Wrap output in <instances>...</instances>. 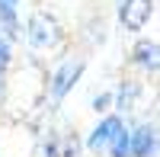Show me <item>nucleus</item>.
Returning a JSON list of instances; mask_svg holds the SVG:
<instances>
[{
    "label": "nucleus",
    "mask_w": 160,
    "mask_h": 157,
    "mask_svg": "<svg viewBox=\"0 0 160 157\" xmlns=\"http://www.w3.org/2000/svg\"><path fill=\"white\" fill-rule=\"evenodd\" d=\"M64 38L61 23L51 16V13H32L29 23H26V42L35 51H45V48H55Z\"/></svg>",
    "instance_id": "f257e3e1"
},
{
    "label": "nucleus",
    "mask_w": 160,
    "mask_h": 157,
    "mask_svg": "<svg viewBox=\"0 0 160 157\" xmlns=\"http://www.w3.org/2000/svg\"><path fill=\"white\" fill-rule=\"evenodd\" d=\"M87 71V61L83 58H61V64L51 74V84H48V93H51V103H61L64 96L74 90V84L83 77Z\"/></svg>",
    "instance_id": "f03ea898"
},
{
    "label": "nucleus",
    "mask_w": 160,
    "mask_h": 157,
    "mask_svg": "<svg viewBox=\"0 0 160 157\" xmlns=\"http://www.w3.org/2000/svg\"><path fill=\"white\" fill-rule=\"evenodd\" d=\"M122 128H125V122H122V115H118V112H115V115H106V119L93 128V135L87 138V148H90L93 154H106Z\"/></svg>",
    "instance_id": "7ed1b4c3"
},
{
    "label": "nucleus",
    "mask_w": 160,
    "mask_h": 157,
    "mask_svg": "<svg viewBox=\"0 0 160 157\" xmlns=\"http://www.w3.org/2000/svg\"><path fill=\"white\" fill-rule=\"evenodd\" d=\"M128 157H157V128L135 125L128 132Z\"/></svg>",
    "instance_id": "20e7f679"
},
{
    "label": "nucleus",
    "mask_w": 160,
    "mask_h": 157,
    "mask_svg": "<svg viewBox=\"0 0 160 157\" xmlns=\"http://www.w3.org/2000/svg\"><path fill=\"white\" fill-rule=\"evenodd\" d=\"M154 10V0H122V7H118V23L125 26V29L138 32L144 23H148Z\"/></svg>",
    "instance_id": "39448f33"
},
{
    "label": "nucleus",
    "mask_w": 160,
    "mask_h": 157,
    "mask_svg": "<svg viewBox=\"0 0 160 157\" xmlns=\"http://www.w3.org/2000/svg\"><path fill=\"white\" fill-rule=\"evenodd\" d=\"M138 96H141V84H138V80H122L118 90L112 93V103H115L118 112H131V109H135V103H138Z\"/></svg>",
    "instance_id": "423d86ee"
},
{
    "label": "nucleus",
    "mask_w": 160,
    "mask_h": 157,
    "mask_svg": "<svg viewBox=\"0 0 160 157\" xmlns=\"http://www.w3.org/2000/svg\"><path fill=\"white\" fill-rule=\"evenodd\" d=\"M131 61L148 71H157V42H138L135 51H131Z\"/></svg>",
    "instance_id": "0eeeda50"
},
{
    "label": "nucleus",
    "mask_w": 160,
    "mask_h": 157,
    "mask_svg": "<svg viewBox=\"0 0 160 157\" xmlns=\"http://www.w3.org/2000/svg\"><path fill=\"white\" fill-rule=\"evenodd\" d=\"M0 26H3V35H7V42H13V38L19 35V19H16V7H10L7 0H0Z\"/></svg>",
    "instance_id": "6e6552de"
},
{
    "label": "nucleus",
    "mask_w": 160,
    "mask_h": 157,
    "mask_svg": "<svg viewBox=\"0 0 160 157\" xmlns=\"http://www.w3.org/2000/svg\"><path fill=\"white\" fill-rule=\"evenodd\" d=\"M106 154H109V157H128V128H122V132L115 135V141L109 144Z\"/></svg>",
    "instance_id": "1a4fd4ad"
},
{
    "label": "nucleus",
    "mask_w": 160,
    "mask_h": 157,
    "mask_svg": "<svg viewBox=\"0 0 160 157\" xmlns=\"http://www.w3.org/2000/svg\"><path fill=\"white\" fill-rule=\"evenodd\" d=\"M58 151H61V157H77L80 154V138L74 132H68L64 141H58Z\"/></svg>",
    "instance_id": "9d476101"
},
{
    "label": "nucleus",
    "mask_w": 160,
    "mask_h": 157,
    "mask_svg": "<svg viewBox=\"0 0 160 157\" xmlns=\"http://www.w3.org/2000/svg\"><path fill=\"white\" fill-rule=\"evenodd\" d=\"M10 64H13V48H10L7 38H0V77L10 71Z\"/></svg>",
    "instance_id": "9b49d317"
},
{
    "label": "nucleus",
    "mask_w": 160,
    "mask_h": 157,
    "mask_svg": "<svg viewBox=\"0 0 160 157\" xmlns=\"http://www.w3.org/2000/svg\"><path fill=\"white\" fill-rule=\"evenodd\" d=\"M58 135H48V141H45V148H42V154L45 157H61V151H58Z\"/></svg>",
    "instance_id": "f8f14e48"
},
{
    "label": "nucleus",
    "mask_w": 160,
    "mask_h": 157,
    "mask_svg": "<svg viewBox=\"0 0 160 157\" xmlns=\"http://www.w3.org/2000/svg\"><path fill=\"white\" fill-rule=\"evenodd\" d=\"M109 103H112V93H99L96 99H93V109H96V112H106V109H109Z\"/></svg>",
    "instance_id": "ddd939ff"
},
{
    "label": "nucleus",
    "mask_w": 160,
    "mask_h": 157,
    "mask_svg": "<svg viewBox=\"0 0 160 157\" xmlns=\"http://www.w3.org/2000/svg\"><path fill=\"white\" fill-rule=\"evenodd\" d=\"M7 3H10V7H16V0H7Z\"/></svg>",
    "instance_id": "4468645a"
}]
</instances>
